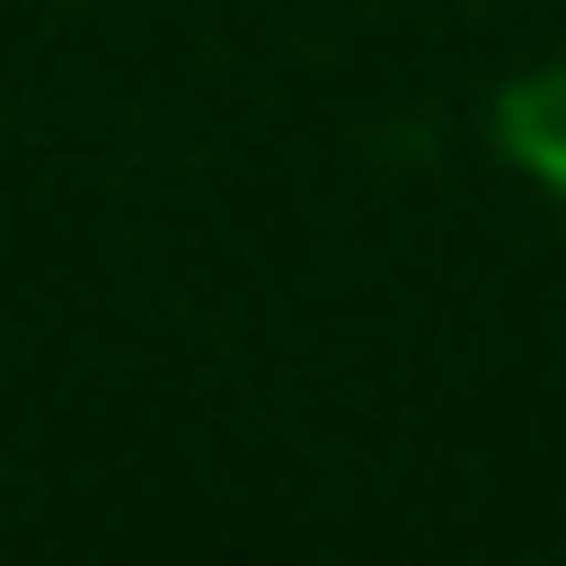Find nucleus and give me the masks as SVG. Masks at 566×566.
<instances>
[{
	"label": "nucleus",
	"instance_id": "nucleus-1",
	"mask_svg": "<svg viewBox=\"0 0 566 566\" xmlns=\"http://www.w3.org/2000/svg\"><path fill=\"white\" fill-rule=\"evenodd\" d=\"M489 156L533 189V200H555L566 211V56H533V67H511L500 90H489Z\"/></svg>",
	"mask_w": 566,
	"mask_h": 566
}]
</instances>
